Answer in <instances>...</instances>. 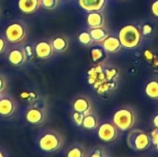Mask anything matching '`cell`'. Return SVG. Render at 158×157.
I'll use <instances>...</instances> for the list:
<instances>
[{
  "instance_id": "1",
  "label": "cell",
  "mask_w": 158,
  "mask_h": 157,
  "mask_svg": "<svg viewBox=\"0 0 158 157\" xmlns=\"http://www.w3.org/2000/svg\"><path fill=\"white\" fill-rule=\"evenodd\" d=\"M118 77V71L116 68H105V64L100 62L94 68H91L88 72V81L94 87L98 93L103 94L113 89L112 85L115 80Z\"/></svg>"
},
{
  "instance_id": "2",
  "label": "cell",
  "mask_w": 158,
  "mask_h": 157,
  "mask_svg": "<svg viewBox=\"0 0 158 157\" xmlns=\"http://www.w3.org/2000/svg\"><path fill=\"white\" fill-rule=\"evenodd\" d=\"M35 144L37 149L44 155L58 153L65 145V137L57 130L44 129L36 136Z\"/></svg>"
},
{
  "instance_id": "3",
  "label": "cell",
  "mask_w": 158,
  "mask_h": 157,
  "mask_svg": "<svg viewBox=\"0 0 158 157\" xmlns=\"http://www.w3.org/2000/svg\"><path fill=\"white\" fill-rule=\"evenodd\" d=\"M48 118V105L44 99H38L29 104L24 111V119L32 127L43 126Z\"/></svg>"
},
{
  "instance_id": "4",
  "label": "cell",
  "mask_w": 158,
  "mask_h": 157,
  "mask_svg": "<svg viewBox=\"0 0 158 157\" xmlns=\"http://www.w3.org/2000/svg\"><path fill=\"white\" fill-rule=\"evenodd\" d=\"M137 117L134 109L131 106H123L115 111L112 122L120 131H129L136 124Z\"/></svg>"
},
{
  "instance_id": "5",
  "label": "cell",
  "mask_w": 158,
  "mask_h": 157,
  "mask_svg": "<svg viewBox=\"0 0 158 157\" xmlns=\"http://www.w3.org/2000/svg\"><path fill=\"white\" fill-rule=\"evenodd\" d=\"M118 39L123 47L133 49L141 44L143 40V32L136 25L128 24L120 29L118 32Z\"/></svg>"
},
{
  "instance_id": "6",
  "label": "cell",
  "mask_w": 158,
  "mask_h": 157,
  "mask_svg": "<svg viewBox=\"0 0 158 157\" xmlns=\"http://www.w3.org/2000/svg\"><path fill=\"white\" fill-rule=\"evenodd\" d=\"M4 36L9 43H22L27 39L28 27L22 20H14L6 26Z\"/></svg>"
},
{
  "instance_id": "7",
  "label": "cell",
  "mask_w": 158,
  "mask_h": 157,
  "mask_svg": "<svg viewBox=\"0 0 158 157\" xmlns=\"http://www.w3.org/2000/svg\"><path fill=\"white\" fill-rule=\"evenodd\" d=\"M127 143L131 149L136 152H143L153 144L150 134L140 129H131L130 130L127 136Z\"/></svg>"
},
{
  "instance_id": "8",
  "label": "cell",
  "mask_w": 158,
  "mask_h": 157,
  "mask_svg": "<svg viewBox=\"0 0 158 157\" xmlns=\"http://www.w3.org/2000/svg\"><path fill=\"white\" fill-rule=\"evenodd\" d=\"M18 108L19 105L14 97L6 93L0 96V118L10 119L14 118L18 112Z\"/></svg>"
},
{
  "instance_id": "9",
  "label": "cell",
  "mask_w": 158,
  "mask_h": 157,
  "mask_svg": "<svg viewBox=\"0 0 158 157\" xmlns=\"http://www.w3.org/2000/svg\"><path fill=\"white\" fill-rule=\"evenodd\" d=\"M119 130L113 122L105 121L101 123L97 129L98 138L104 143H112L118 137Z\"/></svg>"
},
{
  "instance_id": "10",
  "label": "cell",
  "mask_w": 158,
  "mask_h": 157,
  "mask_svg": "<svg viewBox=\"0 0 158 157\" xmlns=\"http://www.w3.org/2000/svg\"><path fill=\"white\" fill-rule=\"evenodd\" d=\"M6 58L13 67H21L28 61V56L23 46H15L7 51Z\"/></svg>"
},
{
  "instance_id": "11",
  "label": "cell",
  "mask_w": 158,
  "mask_h": 157,
  "mask_svg": "<svg viewBox=\"0 0 158 157\" xmlns=\"http://www.w3.org/2000/svg\"><path fill=\"white\" fill-rule=\"evenodd\" d=\"M35 47V56L42 60H47L53 56L55 50L52 46L51 41L41 40L34 44Z\"/></svg>"
},
{
  "instance_id": "12",
  "label": "cell",
  "mask_w": 158,
  "mask_h": 157,
  "mask_svg": "<svg viewBox=\"0 0 158 157\" xmlns=\"http://www.w3.org/2000/svg\"><path fill=\"white\" fill-rule=\"evenodd\" d=\"M73 111L82 113L84 116L93 112V105L91 100L85 95L77 96L72 102Z\"/></svg>"
},
{
  "instance_id": "13",
  "label": "cell",
  "mask_w": 158,
  "mask_h": 157,
  "mask_svg": "<svg viewBox=\"0 0 158 157\" xmlns=\"http://www.w3.org/2000/svg\"><path fill=\"white\" fill-rule=\"evenodd\" d=\"M41 6V0H18L19 9L26 15L35 13Z\"/></svg>"
},
{
  "instance_id": "14",
  "label": "cell",
  "mask_w": 158,
  "mask_h": 157,
  "mask_svg": "<svg viewBox=\"0 0 158 157\" xmlns=\"http://www.w3.org/2000/svg\"><path fill=\"white\" fill-rule=\"evenodd\" d=\"M102 47L106 53L116 54V53L119 52L123 46L121 44V42L118 39V37L117 38L114 36H107L102 43Z\"/></svg>"
},
{
  "instance_id": "15",
  "label": "cell",
  "mask_w": 158,
  "mask_h": 157,
  "mask_svg": "<svg viewBox=\"0 0 158 157\" xmlns=\"http://www.w3.org/2000/svg\"><path fill=\"white\" fill-rule=\"evenodd\" d=\"M88 152L85 146L80 143H74L65 150V157H87Z\"/></svg>"
},
{
  "instance_id": "16",
  "label": "cell",
  "mask_w": 158,
  "mask_h": 157,
  "mask_svg": "<svg viewBox=\"0 0 158 157\" xmlns=\"http://www.w3.org/2000/svg\"><path fill=\"white\" fill-rule=\"evenodd\" d=\"M106 0H79L80 6L88 12L93 11H101L105 5Z\"/></svg>"
},
{
  "instance_id": "17",
  "label": "cell",
  "mask_w": 158,
  "mask_h": 157,
  "mask_svg": "<svg viewBox=\"0 0 158 157\" xmlns=\"http://www.w3.org/2000/svg\"><path fill=\"white\" fill-rule=\"evenodd\" d=\"M52 46L56 53H64L69 46V39L64 35H56L51 39Z\"/></svg>"
},
{
  "instance_id": "18",
  "label": "cell",
  "mask_w": 158,
  "mask_h": 157,
  "mask_svg": "<svg viewBox=\"0 0 158 157\" xmlns=\"http://www.w3.org/2000/svg\"><path fill=\"white\" fill-rule=\"evenodd\" d=\"M86 21H87L88 26L91 29L92 28H97V27H104V25H105V17L101 13V11L89 12Z\"/></svg>"
},
{
  "instance_id": "19",
  "label": "cell",
  "mask_w": 158,
  "mask_h": 157,
  "mask_svg": "<svg viewBox=\"0 0 158 157\" xmlns=\"http://www.w3.org/2000/svg\"><path fill=\"white\" fill-rule=\"evenodd\" d=\"M98 127H99V119L95 114H94L92 112V113H89L84 116V119H83L81 128H83L86 130L93 131V130H97Z\"/></svg>"
},
{
  "instance_id": "20",
  "label": "cell",
  "mask_w": 158,
  "mask_h": 157,
  "mask_svg": "<svg viewBox=\"0 0 158 157\" xmlns=\"http://www.w3.org/2000/svg\"><path fill=\"white\" fill-rule=\"evenodd\" d=\"M145 93L149 98L158 100V80H152L146 84Z\"/></svg>"
},
{
  "instance_id": "21",
  "label": "cell",
  "mask_w": 158,
  "mask_h": 157,
  "mask_svg": "<svg viewBox=\"0 0 158 157\" xmlns=\"http://www.w3.org/2000/svg\"><path fill=\"white\" fill-rule=\"evenodd\" d=\"M91 36L95 43H103L104 40L108 36L106 31L103 27H97V28H92L90 31Z\"/></svg>"
},
{
  "instance_id": "22",
  "label": "cell",
  "mask_w": 158,
  "mask_h": 157,
  "mask_svg": "<svg viewBox=\"0 0 158 157\" xmlns=\"http://www.w3.org/2000/svg\"><path fill=\"white\" fill-rule=\"evenodd\" d=\"M106 51L103 49V48H100V47H94L92 50H91V58L94 62L95 63H100L102 62L105 57H106V55H105Z\"/></svg>"
},
{
  "instance_id": "23",
  "label": "cell",
  "mask_w": 158,
  "mask_h": 157,
  "mask_svg": "<svg viewBox=\"0 0 158 157\" xmlns=\"http://www.w3.org/2000/svg\"><path fill=\"white\" fill-rule=\"evenodd\" d=\"M78 39H79V42L84 46H90L94 43V40L91 36L90 31H84L81 32L78 36Z\"/></svg>"
},
{
  "instance_id": "24",
  "label": "cell",
  "mask_w": 158,
  "mask_h": 157,
  "mask_svg": "<svg viewBox=\"0 0 158 157\" xmlns=\"http://www.w3.org/2000/svg\"><path fill=\"white\" fill-rule=\"evenodd\" d=\"M60 3V0H41L42 7L46 10H54L56 9Z\"/></svg>"
},
{
  "instance_id": "25",
  "label": "cell",
  "mask_w": 158,
  "mask_h": 157,
  "mask_svg": "<svg viewBox=\"0 0 158 157\" xmlns=\"http://www.w3.org/2000/svg\"><path fill=\"white\" fill-rule=\"evenodd\" d=\"M8 89V80H7V77L0 72V95L2 94H5L6 92L7 91Z\"/></svg>"
},
{
  "instance_id": "26",
  "label": "cell",
  "mask_w": 158,
  "mask_h": 157,
  "mask_svg": "<svg viewBox=\"0 0 158 157\" xmlns=\"http://www.w3.org/2000/svg\"><path fill=\"white\" fill-rule=\"evenodd\" d=\"M71 118H72L73 123H74L77 127H81V126H82L83 119H84V115H83L82 113L73 111L72 114H71Z\"/></svg>"
},
{
  "instance_id": "27",
  "label": "cell",
  "mask_w": 158,
  "mask_h": 157,
  "mask_svg": "<svg viewBox=\"0 0 158 157\" xmlns=\"http://www.w3.org/2000/svg\"><path fill=\"white\" fill-rule=\"evenodd\" d=\"M87 157H106V150L101 146L95 147L90 153H88Z\"/></svg>"
},
{
  "instance_id": "28",
  "label": "cell",
  "mask_w": 158,
  "mask_h": 157,
  "mask_svg": "<svg viewBox=\"0 0 158 157\" xmlns=\"http://www.w3.org/2000/svg\"><path fill=\"white\" fill-rule=\"evenodd\" d=\"M20 98H22L23 100L27 101L29 104L31 103H33L34 101L38 100L39 97H37V95L35 94V93H32V92H23L21 94H20Z\"/></svg>"
},
{
  "instance_id": "29",
  "label": "cell",
  "mask_w": 158,
  "mask_h": 157,
  "mask_svg": "<svg viewBox=\"0 0 158 157\" xmlns=\"http://www.w3.org/2000/svg\"><path fill=\"white\" fill-rule=\"evenodd\" d=\"M23 47H24V50H25L26 55L28 56V60L31 59L33 56H35V47H34V45L32 46L31 44H27V45H25Z\"/></svg>"
},
{
  "instance_id": "30",
  "label": "cell",
  "mask_w": 158,
  "mask_h": 157,
  "mask_svg": "<svg viewBox=\"0 0 158 157\" xmlns=\"http://www.w3.org/2000/svg\"><path fill=\"white\" fill-rule=\"evenodd\" d=\"M7 45H8V42L6 41V39L5 38V36H0V55L6 53V51L7 50Z\"/></svg>"
},
{
  "instance_id": "31",
  "label": "cell",
  "mask_w": 158,
  "mask_h": 157,
  "mask_svg": "<svg viewBox=\"0 0 158 157\" xmlns=\"http://www.w3.org/2000/svg\"><path fill=\"white\" fill-rule=\"evenodd\" d=\"M150 136H151V140H152V143L155 145L156 143H158V128H155L151 133H150Z\"/></svg>"
},
{
  "instance_id": "32",
  "label": "cell",
  "mask_w": 158,
  "mask_h": 157,
  "mask_svg": "<svg viewBox=\"0 0 158 157\" xmlns=\"http://www.w3.org/2000/svg\"><path fill=\"white\" fill-rule=\"evenodd\" d=\"M151 12L156 18H158V0H155L152 3V5H151Z\"/></svg>"
},
{
  "instance_id": "33",
  "label": "cell",
  "mask_w": 158,
  "mask_h": 157,
  "mask_svg": "<svg viewBox=\"0 0 158 157\" xmlns=\"http://www.w3.org/2000/svg\"><path fill=\"white\" fill-rule=\"evenodd\" d=\"M152 26H150L149 24H145L143 28V35H147V34H150L152 32Z\"/></svg>"
},
{
  "instance_id": "34",
  "label": "cell",
  "mask_w": 158,
  "mask_h": 157,
  "mask_svg": "<svg viewBox=\"0 0 158 157\" xmlns=\"http://www.w3.org/2000/svg\"><path fill=\"white\" fill-rule=\"evenodd\" d=\"M144 56L147 60H153V58H154V55L151 50H146L144 52Z\"/></svg>"
},
{
  "instance_id": "35",
  "label": "cell",
  "mask_w": 158,
  "mask_h": 157,
  "mask_svg": "<svg viewBox=\"0 0 158 157\" xmlns=\"http://www.w3.org/2000/svg\"><path fill=\"white\" fill-rule=\"evenodd\" d=\"M0 157H8L7 152L1 146H0Z\"/></svg>"
},
{
  "instance_id": "36",
  "label": "cell",
  "mask_w": 158,
  "mask_h": 157,
  "mask_svg": "<svg viewBox=\"0 0 158 157\" xmlns=\"http://www.w3.org/2000/svg\"><path fill=\"white\" fill-rule=\"evenodd\" d=\"M153 125L155 128H158V113L155 115V117L153 118Z\"/></svg>"
},
{
  "instance_id": "37",
  "label": "cell",
  "mask_w": 158,
  "mask_h": 157,
  "mask_svg": "<svg viewBox=\"0 0 158 157\" xmlns=\"http://www.w3.org/2000/svg\"><path fill=\"white\" fill-rule=\"evenodd\" d=\"M155 146H156V150H157V152H158V143L155 144Z\"/></svg>"
},
{
  "instance_id": "38",
  "label": "cell",
  "mask_w": 158,
  "mask_h": 157,
  "mask_svg": "<svg viewBox=\"0 0 158 157\" xmlns=\"http://www.w3.org/2000/svg\"><path fill=\"white\" fill-rule=\"evenodd\" d=\"M0 96H1V95H0Z\"/></svg>"
}]
</instances>
